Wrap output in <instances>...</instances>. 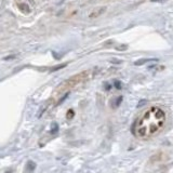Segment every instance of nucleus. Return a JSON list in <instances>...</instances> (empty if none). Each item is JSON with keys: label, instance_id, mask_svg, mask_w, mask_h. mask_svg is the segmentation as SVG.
Returning a JSON list of instances; mask_svg holds the SVG:
<instances>
[{"label": "nucleus", "instance_id": "1", "mask_svg": "<svg viewBox=\"0 0 173 173\" xmlns=\"http://www.w3.org/2000/svg\"><path fill=\"white\" fill-rule=\"evenodd\" d=\"M164 123V112L159 107H150L134 123L133 133L139 139H149L162 129Z\"/></svg>", "mask_w": 173, "mask_h": 173}, {"label": "nucleus", "instance_id": "2", "mask_svg": "<svg viewBox=\"0 0 173 173\" xmlns=\"http://www.w3.org/2000/svg\"><path fill=\"white\" fill-rule=\"evenodd\" d=\"M19 9H20V10L22 11L24 14L30 13V8H29V6H28L27 4H24V2H22V4H19Z\"/></svg>", "mask_w": 173, "mask_h": 173}, {"label": "nucleus", "instance_id": "3", "mask_svg": "<svg viewBox=\"0 0 173 173\" xmlns=\"http://www.w3.org/2000/svg\"><path fill=\"white\" fill-rule=\"evenodd\" d=\"M153 61H157L156 59H142V60H139L135 62V65H142V64H145L147 62H153Z\"/></svg>", "mask_w": 173, "mask_h": 173}, {"label": "nucleus", "instance_id": "4", "mask_svg": "<svg viewBox=\"0 0 173 173\" xmlns=\"http://www.w3.org/2000/svg\"><path fill=\"white\" fill-rule=\"evenodd\" d=\"M35 168H36V164L33 162V161H28V163H27L26 166V169H28L29 171H28V173H31L34 172V170H35Z\"/></svg>", "mask_w": 173, "mask_h": 173}, {"label": "nucleus", "instance_id": "5", "mask_svg": "<svg viewBox=\"0 0 173 173\" xmlns=\"http://www.w3.org/2000/svg\"><path fill=\"white\" fill-rule=\"evenodd\" d=\"M66 66V64H62V65H57L56 67H53L52 69H51V71H56V70L61 69V68H63V67Z\"/></svg>", "mask_w": 173, "mask_h": 173}, {"label": "nucleus", "instance_id": "6", "mask_svg": "<svg viewBox=\"0 0 173 173\" xmlns=\"http://www.w3.org/2000/svg\"><path fill=\"white\" fill-rule=\"evenodd\" d=\"M117 50H120V51H123V50H127L128 49V46L127 44H120L118 47H116Z\"/></svg>", "mask_w": 173, "mask_h": 173}, {"label": "nucleus", "instance_id": "7", "mask_svg": "<svg viewBox=\"0 0 173 173\" xmlns=\"http://www.w3.org/2000/svg\"><path fill=\"white\" fill-rule=\"evenodd\" d=\"M152 2H162V1H166V0H150Z\"/></svg>", "mask_w": 173, "mask_h": 173}]
</instances>
